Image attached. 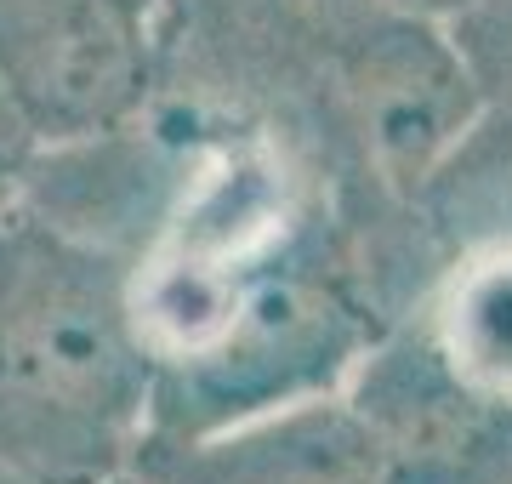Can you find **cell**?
<instances>
[{
	"label": "cell",
	"mask_w": 512,
	"mask_h": 484,
	"mask_svg": "<svg viewBox=\"0 0 512 484\" xmlns=\"http://www.w3.org/2000/svg\"><path fill=\"white\" fill-rule=\"evenodd\" d=\"M308 6L313 23H342V18H359V12H370L376 0H302Z\"/></svg>",
	"instance_id": "cell-6"
},
{
	"label": "cell",
	"mask_w": 512,
	"mask_h": 484,
	"mask_svg": "<svg viewBox=\"0 0 512 484\" xmlns=\"http://www.w3.org/2000/svg\"><path fill=\"white\" fill-rule=\"evenodd\" d=\"M382 12H399V18H416V23H433V29H444V23L456 18V12H467L473 0H376Z\"/></svg>",
	"instance_id": "cell-5"
},
{
	"label": "cell",
	"mask_w": 512,
	"mask_h": 484,
	"mask_svg": "<svg viewBox=\"0 0 512 484\" xmlns=\"http://www.w3.org/2000/svg\"><path fill=\"white\" fill-rule=\"evenodd\" d=\"M154 371L131 314L126 251L0 200V479L114 484L148 439Z\"/></svg>",
	"instance_id": "cell-1"
},
{
	"label": "cell",
	"mask_w": 512,
	"mask_h": 484,
	"mask_svg": "<svg viewBox=\"0 0 512 484\" xmlns=\"http://www.w3.org/2000/svg\"><path fill=\"white\" fill-rule=\"evenodd\" d=\"M444 40L473 86L478 120L410 217L450 245L512 217V0H473L444 23Z\"/></svg>",
	"instance_id": "cell-4"
},
{
	"label": "cell",
	"mask_w": 512,
	"mask_h": 484,
	"mask_svg": "<svg viewBox=\"0 0 512 484\" xmlns=\"http://www.w3.org/2000/svg\"><path fill=\"white\" fill-rule=\"evenodd\" d=\"M325 46V97L336 137L353 149L376 200L404 217L439 183L478 120L444 29L370 6L359 18L313 23Z\"/></svg>",
	"instance_id": "cell-2"
},
{
	"label": "cell",
	"mask_w": 512,
	"mask_h": 484,
	"mask_svg": "<svg viewBox=\"0 0 512 484\" xmlns=\"http://www.w3.org/2000/svg\"><path fill=\"white\" fill-rule=\"evenodd\" d=\"M0 484H12V479H0ZM114 484H126V479H114Z\"/></svg>",
	"instance_id": "cell-8"
},
{
	"label": "cell",
	"mask_w": 512,
	"mask_h": 484,
	"mask_svg": "<svg viewBox=\"0 0 512 484\" xmlns=\"http://www.w3.org/2000/svg\"><path fill=\"white\" fill-rule=\"evenodd\" d=\"M126 484H387V473L336 388L205 433H148Z\"/></svg>",
	"instance_id": "cell-3"
},
{
	"label": "cell",
	"mask_w": 512,
	"mask_h": 484,
	"mask_svg": "<svg viewBox=\"0 0 512 484\" xmlns=\"http://www.w3.org/2000/svg\"><path fill=\"white\" fill-rule=\"evenodd\" d=\"M29 149H18V143H0V200L12 194V183H18V160Z\"/></svg>",
	"instance_id": "cell-7"
}]
</instances>
